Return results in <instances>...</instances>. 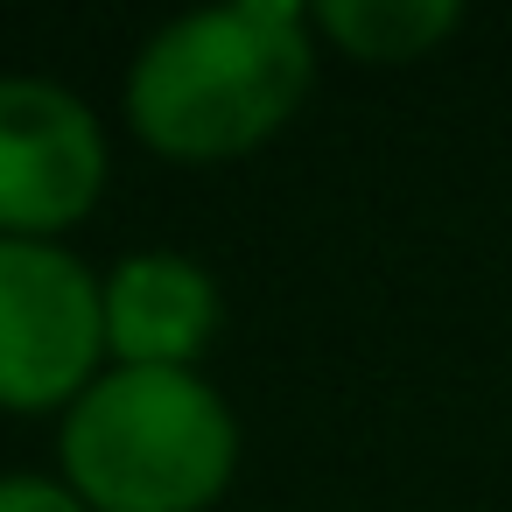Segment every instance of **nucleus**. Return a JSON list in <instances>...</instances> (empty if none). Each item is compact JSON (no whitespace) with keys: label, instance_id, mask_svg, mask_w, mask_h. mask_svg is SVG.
<instances>
[{"label":"nucleus","instance_id":"1","mask_svg":"<svg viewBox=\"0 0 512 512\" xmlns=\"http://www.w3.org/2000/svg\"><path fill=\"white\" fill-rule=\"evenodd\" d=\"M309 64V15L288 0L204 8L141 50L127 113L141 141L176 162L246 155L302 106Z\"/></svg>","mask_w":512,"mask_h":512},{"label":"nucleus","instance_id":"2","mask_svg":"<svg viewBox=\"0 0 512 512\" xmlns=\"http://www.w3.org/2000/svg\"><path fill=\"white\" fill-rule=\"evenodd\" d=\"M239 435L197 372L120 365L64 421V470L99 512H204L232 477Z\"/></svg>","mask_w":512,"mask_h":512},{"label":"nucleus","instance_id":"3","mask_svg":"<svg viewBox=\"0 0 512 512\" xmlns=\"http://www.w3.org/2000/svg\"><path fill=\"white\" fill-rule=\"evenodd\" d=\"M106 358V288L50 239H0V407H57Z\"/></svg>","mask_w":512,"mask_h":512},{"label":"nucleus","instance_id":"4","mask_svg":"<svg viewBox=\"0 0 512 512\" xmlns=\"http://www.w3.org/2000/svg\"><path fill=\"white\" fill-rule=\"evenodd\" d=\"M106 190V134L99 120L43 85V78H0V232L43 239L78 225Z\"/></svg>","mask_w":512,"mask_h":512},{"label":"nucleus","instance_id":"5","mask_svg":"<svg viewBox=\"0 0 512 512\" xmlns=\"http://www.w3.org/2000/svg\"><path fill=\"white\" fill-rule=\"evenodd\" d=\"M218 330V288L197 260L141 253L106 281V351L141 372H190Z\"/></svg>","mask_w":512,"mask_h":512},{"label":"nucleus","instance_id":"6","mask_svg":"<svg viewBox=\"0 0 512 512\" xmlns=\"http://www.w3.org/2000/svg\"><path fill=\"white\" fill-rule=\"evenodd\" d=\"M316 29L365 64H407L456 29V8L449 0H330L316 8Z\"/></svg>","mask_w":512,"mask_h":512},{"label":"nucleus","instance_id":"7","mask_svg":"<svg viewBox=\"0 0 512 512\" xmlns=\"http://www.w3.org/2000/svg\"><path fill=\"white\" fill-rule=\"evenodd\" d=\"M0 512H85V505L43 477H0Z\"/></svg>","mask_w":512,"mask_h":512}]
</instances>
